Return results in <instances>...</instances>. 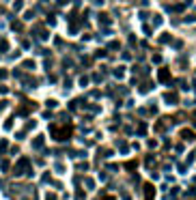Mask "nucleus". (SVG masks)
Listing matches in <instances>:
<instances>
[{
	"mask_svg": "<svg viewBox=\"0 0 196 200\" xmlns=\"http://www.w3.org/2000/svg\"><path fill=\"white\" fill-rule=\"evenodd\" d=\"M0 52H2V54L9 52V41H0Z\"/></svg>",
	"mask_w": 196,
	"mask_h": 200,
	"instance_id": "obj_22",
	"label": "nucleus"
},
{
	"mask_svg": "<svg viewBox=\"0 0 196 200\" xmlns=\"http://www.w3.org/2000/svg\"><path fill=\"white\" fill-rule=\"evenodd\" d=\"M119 153H121V155H127L129 153V147L125 144V142H119Z\"/></svg>",
	"mask_w": 196,
	"mask_h": 200,
	"instance_id": "obj_12",
	"label": "nucleus"
},
{
	"mask_svg": "<svg viewBox=\"0 0 196 200\" xmlns=\"http://www.w3.org/2000/svg\"><path fill=\"white\" fill-rule=\"evenodd\" d=\"M45 106H48L50 110H54V108L58 106V101H54V99H48V101H45Z\"/></svg>",
	"mask_w": 196,
	"mask_h": 200,
	"instance_id": "obj_28",
	"label": "nucleus"
},
{
	"mask_svg": "<svg viewBox=\"0 0 196 200\" xmlns=\"http://www.w3.org/2000/svg\"><path fill=\"white\" fill-rule=\"evenodd\" d=\"M138 15H140V20H147V17H149V13H147V11H140Z\"/></svg>",
	"mask_w": 196,
	"mask_h": 200,
	"instance_id": "obj_47",
	"label": "nucleus"
},
{
	"mask_svg": "<svg viewBox=\"0 0 196 200\" xmlns=\"http://www.w3.org/2000/svg\"><path fill=\"white\" fill-rule=\"evenodd\" d=\"M91 2H93V5H97V7H101V5H103V0H91Z\"/></svg>",
	"mask_w": 196,
	"mask_h": 200,
	"instance_id": "obj_54",
	"label": "nucleus"
},
{
	"mask_svg": "<svg viewBox=\"0 0 196 200\" xmlns=\"http://www.w3.org/2000/svg\"><path fill=\"white\" fill-rule=\"evenodd\" d=\"M99 179H101V181H103V183H106V181H108V174H106V172H103V170H101V172H99Z\"/></svg>",
	"mask_w": 196,
	"mask_h": 200,
	"instance_id": "obj_45",
	"label": "nucleus"
},
{
	"mask_svg": "<svg viewBox=\"0 0 196 200\" xmlns=\"http://www.w3.org/2000/svg\"><path fill=\"white\" fill-rule=\"evenodd\" d=\"M112 75H114V78H123V75H125V67H114L112 69Z\"/></svg>",
	"mask_w": 196,
	"mask_h": 200,
	"instance_id": "obj_10",
	"label": "nucleus"
},
{
	"mask_svg": "<svg viewBox=\"0 0 196 200\" xmlns=\"http://www.w3.org/2000/svg\"><path fill=\"white\" fill-rule=\"evenodd\" d=\"M185 22H187V24H190V22H196V15H187Z\"/></svg>",
	"mask_w": 196,
	"mask_h": 200,
	"instance_id": "obj_49",
	"label": "nucleus"
},
{
	"mask_svg": "<svg viewBox=\"0 0 196 200\" xmlns=\"http://www.w3.org/2000/svg\"><path fill=\"white\" fill-rule=\"evenodd\" d=\"M34 15H37V11H34V9H30V11H26V13H24V20L28 22V20H32Z\"/></svg>",
	"mask_w": 196,
	"mask_h": 200,
	"instance_id": "obj_17",
	"label": "nucleus"
},
{
	"mask_svg": "<svg viewBox=\"0 0 196 200\" xmlns=\"http://www.w3.org/2000/svg\"><path fill=\"white\" fill-rule=\"evenodd\" d=\"M91 95H93V99H99V97H101V93H99V90H93Z\"/></svg>",
	"mask_w": 196,
	"mask_h": 200,
	"instance_id": "obj_51",
	"label": "nucleus"
},
{
	"mask_svg": "<svg viewBox=\"0 0 196 200\" xmlns=\"http://www.w3.org/2000/svg\"><path fill=\"white\" fill-rule=\"evenodd\" d=\"M7 108V101H0V110H5Z\"/></svg>",
	"mask_w": 196,
	"mask_h": 200,
	"instance_id": "obj_55",
	"label": "nucleus"
},
{
	"mask_svg": "<svg viewBox=\"0 0 196 200\" xmlns=\"http://www.w3.org/2000/svg\"><path fill=\"white\" fill-rule=\"evenodd\" d=\"M84 185H86V189L93 191V189H95V181H93V179H86V181H84Z\"/></svg>",
	"mask_w": 196,
	"mask_h": 200,
	"instance_id": "obj_24",
	"label": "nucleus"
},
{
	"mask_svg": "<svg viewBox=\"0 0 196 200\" xmlns=\"http://www.w3.org/2000/svg\"><path fill=\"white\" fill-rule=\"evenodd\" d=\"M157 78H160V82L168 84V82H170V71H168L166 67H162V69H160V71H157Z\"/></svg>",
	"mask_w": 196,
	"mask_h": 200,
	"instance_id": "obj_4",
	"label": "nucleus"
},
{
	"mask_svg": "<svg viewBox=\"0 0 196 200\" xmlns=\"http://www.w3.org/2000/svg\"><path fill=\"white\" fill-rule=\"evenodd\" d=\"M164 101H166L168 106H177V103H179V95L177 93H166L164 95Z\"/></svg>",
	"mask_w": 196,
	"mask_h": 200,
	"instance_id": "obj_6",
	"label": "nucleus"
},
{
	"mask_svg": "<svg viewBox=\"0 0 196 200\" xmlns=\"http://www.w3.org/2000/svg\"><path fill=\"white\" fill-rule=\"evenodd\" d=\"M108 50H112V52H114V50H121V43H119V41H110V43H108Z\"/></svg>",
	"mask_w": 196,
	"mask_h": 200,
	"instance_id": "obj_21",
	"label": "nucleus"
},
{
	"mask_svg": "<svg viewBox=\"0 0 196 200\" xmlns=\"http://www.w3.org/2000/svg\"><path fill=\"white\" fill-rule=\"evenodd\" d=\"M50 133H52V138L58 142H65L71 138V127H50Z\"/></svg>",
	"mask_w": 196,
	"mask_h": 200,
	"instance_id": "obj_1",
	"label": "nucleus"
},
{
	"mask_svg": "<svg viewBox=\"0 0 196 200\" xmlns=\"http://www.w3.org/2000/svg\"><path fill=\"white\" fill-rule=\"evenodd\" d=\"M101 34H106V37H108V34H112V30H110V28H101Z\"/></svg>",
	"mask_w": 196,
	"mask_h": 200,
	"instance_id": "obj_50",
	"label": "nucleus"
},
{
	"mask_svg": "<svg viewBox=\"0 0 196 200\" xmlns=\"http://www.w3.org/2000/svg\"><path fill=\"white\" fill-rule=\"evenodd\" d=\"M177 86L181 88V90H187V88H190V86H187V82H185V80H179V82H177Z\"/></svg>",
	"mask_w": 196,
	"mask_h": 200,
	"instance_id": "obj_30",
	"label": "nucleus"
},
{
	"mask_svg": "<svg viewBox=\"0 0 196 200\" xmlns=\"http://www.w3.org/2000/svg\"><path fill=\"white\" fill-rule=\"evenodd\" d=\"M192 86H194V90H196V82H194V84H192Z\"/></svg>",
	"mask_w": 196,
	"mask_h": 200,
	"instance_id": "obj_58",
	"label": "nucleus"
},
{
	"mask_svg": "<svg viewBox=\"0 0 196 200\" xmlns=\"http://www.w3.org/2000/svg\"><path fill=\"white\" fill-rule=\"evenodd\" d=\"M48 24H50V26H56V17H54L52 13L48 15Z\"/></svg>",
	"mask_w": 196,
	"mask_h": 200,
	"instance_id": "obj_35",
	"label": "nucleus"
},
{
	"mask_svg": "<svg viewBox=\"0 0 196 200\" xmlns=\"http://www.w3.org/2000/svg\"><path fill=\"white\" fill-rule=\"evenodd\" d=\"M52 65H54V60H52V58H45V63H43L45 71H50V69H52Z\"/></svg>",
	"mask_w": 196,
	"mask_h": 200,
	"instance_id": "obj_29",
	"label": "nucleus"
},
{
	"mask_svg": "<svg viewBox=\"0 0 196 200\" xmlns=\"http://www.w3.org/2000/svg\"><path fill=\"white\" fill-rule=\"evenodd\" d=\"M2 127H5L7 131H11V129H13V118H7V121H5V125H2Z\"/></svg>",
	"mask_w": 196,
	"mask_h": 200,
	"instance_id": "obj_25",
	"label": "nucleus"
},
{
	"mask_svg": "<svg viewBox=\"0 0 196 200\" xmlns=\"http://www.w3.org/2000/svg\"><path fill=\"white\" fill-rule=\"evenodd\" d=\"M101 56H106V50H97L95 52V58H101Z\"/></svg>",
	"mask_w": 196,
	"mask_h": 200,
	"instance_id": "obj_42",
	"label": "nucleus"
},
{
	"mask_svg": "<svg viewBox=\"0 0 196 200\" xmlns=\"http://www.w3.org/2000/svg\"><path fill=\"white\" fill-rule=\"evenodd\" d=\"M0 56H2V52H0Z\"/></svg>",
	"mask_w": 196,
	"mask_h": 200,
	"instance_id": "obj_59",
	"label": "nucleus"
},
{
	"mask_svg": "<svg viewBox=\"0 0 196 200\" xmlns=\"http://www.w3.org/2000/svg\"><path fill=\"white\" fill-rule=\"evenodd\" d=\"M22 67H24V69H28V71H32V69L37 67V63H34L32 58H28V60H24V63H22Z\"/></svg>",
	"mask_w": 196,
	"mask_h": 200,
	"instance_id": "obj_9",
	"label": "nucleus"
},
{
	"mask_svg": "<svg viewBox=\"0 0 196 200\" xmlns=\"http://www.w3.org/2000/svg\"><path fill=\"white\" fill-rule=\"evenodd\" d=\"M153 24H155V26L162 24V15H155V17H153Z\"/></svg>",
	"mask_w": 196,
	"mask_h": 200,
	"instance_id": "obj_41",
	"label": "nucleus"
},
{
	"mask_svg": "<svg viewBox=\"0 0 196 200\" xmlns=\"http://www.w3.org/2000/svg\"><path fill=\"white\" fill-rule=\"evenodd\" d=\"M136 133H138V136H147V125H144V123H140V125L136 127Z\"/></svg>",
	"mask_w": 196,
	"mask_h": 200,
	"instance_id": "obj_11",
	"label": "nucleus"
},
{
	"mask_svg": "<svg viewBox=\"0 0 196 200\" xmlns=\"http://www.w3.org/2000/svg\"><path fill=\"white\" fill-rule=\"evenodd\" d=\"M20 82H22V86H24L26 90H30V88H37V80H34V78H30V75H24V78H22Z\"/></svg>",
	"mask_w": 196,
	"mask_h": 200,
	"instance_id": "obj_3",
	"label": "nucleus"
},
{
	"mask_svg": "<svg viewBox=\"0 0 196 200\" xmlns=\"http://www.w3.org/2000/svg\"><path fill=\"white\" fill-rule=\"evenodd\" d=\"M0 189H5V185H2V181H0Z\"/></svg>",
	"mask_w": 196,
	"mask_h": 200,
	"instance_id": "obj_57",
	"label": "nucleus"
},
{
	"mask_svg": "<svg viewBox=\"0 0 196 200\" xmlns=\"http://www.w3.org/2000/svg\"><path fill=\"white\" fill-rule=\"evenodd\" d=\"M183 138H185V140H196V133H192L190 129H185V131H183Z\"/></svg>",
	"mask_w": 196,
	"mask_h": 200,
	"instance_id": "obj_19",
	"label": "nucleus"
},
{
	"mask_svg": "<svg viewBox=\"0 0 196 200\" xmlns=\"http://www.w3.org/2000/svg\"><path fill=\"white\" fill-rule=\"evenodd\" d=\"M37 127V123L34 121H26V127H24V131H30V129H34Z\"/></svg>",
	"mask_w": 196,
	"mask_h": 200,
	"instance_id": "obj_26",
	"label": "nucleus"
},
{
	"mask_svg": "<svg viewBox=\"0 0 196 200\" xmlns=\"http://www.w3.org/2000/svg\"><path fill=\"white\" fill-rule=\"evenodd\" d=\"M54 170L58 172V174H63V172H65V166L60 164V161H56V164H54Z\"/></svg>",
	"mask_w": 196,
	"mask_h": 200,
	"instance_id": "obj_27",
	"label": "nucleus"
},
{
	"mask_svg": "<svg viewBox=\"0 0 196 200\" xmlns=\"http://www.w3.org/2000/svg\"><path fill=\"white\" fill-rule=\"evenodd\" d=\"M86 108H88L93 114H99V106H86Z\"/></svg>",
	"mask_w": 196,
	"mask_h": 200,
	"instance_id": "obj_39",
	"label": "nucleus"
},
{
	"mask_svg": "<svg viewBox=\"0 0 196 200\" xmlns=\"http://www.w3.org/2000/svg\"><path fill=\"white\" fill-rule=\"evenodd\" d=\"M136 166H138V161H127V164H125V168H127V170H134Z\"/></svg>",
	"mask_w": 196,
	"mask_h": 200,
	"instance_id": "obj_34",
	"label": "nucleus"
},
{
	"mask_svg": "<svg viewBox=\"0 0 196 200\" xmlns=\"http://www.w3.org/2000/svg\"><path fill=\"white\" fill-rule=\"evenodd\" d=\"M24 138H26V131H20V133H15V140H17V142H22Z\"/></svg>",
	"mask_w": 196,
	"mask_h": 200,
	"instance_id": "obj_36",
	"label": "nucleus"
},
{
	"mask_svg": "<svg viewBox=\"0 0 196 200\" xmlns=\"http://www.w3.org/2000/svg\"><path fill=\"white\" fill-rule=\"evenodd\" d=\"M172 48H175V50H181V48H183V41H175V45H172Z\"/></svg>",
	"mask_w": 196,
	"mask_h": 200,
	"instance_id": "obj_46",
	"label": "nucleus"
},
{
	"mask_svg": "<svg viewBox=\"0 0 196 200\" xmlns=\"http://www.w3.org/2000/svg\"><path fill=\"white\" fill-rule=\"evenodd\" d=\"M75 200H86V194H84V191L80 189V187L75 189Z\"/></svg>",
	"mask_w": 196,
	"mask_h": 200,
	"instance_id": "obj_20",
	"label": "nucleus"
},
{
	"mask_svg": "<svg viewBox=\"0 0 196 200\" xmlns=\"http://www.w3.org/2000/svg\"><path fill=\"white\" fill-rule=\"evenodd\" d=\"M45 200H56V196H54V194H52V191H50V194H48V196H45Z\"/></svg>",
	"mask_w": 196,
	"mask_h": 200,
	"instance_id": "obj_53",
	"label": "nucleus"
},
{
	"mask_svg": "<svg viewBox=\"0 0 196 200\" xmlns=\"http://www.w3.org/2000/svg\"><path fill=\"white\" fill-rule=\"evenodd\" d=\"M106 168H108L110 172H117V170H119V166H117V164H108V166H106Z\"/></svg>",
	"mask_w": 196,
	"mask_h": 200,
	"instance_id": "obj_40",
	"label": "nucleus"
},
{
	"mask_svg": "<svg viewBox=\"0 0 196 200\" xmlns=\"http://www.w3.org/2000/svg\"><path fill=\"white\" fill-rule=\"evenodd\" d=\"M24 9V0H15L13 2V11H22Z\"/></svg>",
	"mask_w": 196,
	"mask_h": 200,
	"instance_id": "obj_16",
	"label": "nucleus"
},
{
	"mask_svg": "<svg viewBox=\"0 0 196 200\" xmlns=\"http://www.w3.org/2000/svg\"><path fill=\"white\" fill-rule=\"evenodd\" d=\"M9 170H11V164L7 159H2L0 161V172H9Z\"/></svg>",
	"mask_w": 196,
	"mask_h": 200,
	"instance_id": "obj_13",
	"label": "nucleus"
},
{
	"mask_svg": "<svg viewBox=\"0 0 196 200\" xmlns=\"http://www.w3.org/2000/svg\"><path fill=\"white\" fill-rule=\"evenodd\" d=\"M28 168H30V159H28V157H20L17 164H15V168H13V174L15 176H22V174H26Z\"/></svg>",
	"mask_w": 196,
	"mask_h": 200,
	"instance_id": "obj_2",
	"label": "nucleus"
},
{
	"mask_svg": "<svg viewBox=\"0 0 196 200\" xmlns=\"http://www.w3.org/2000/svg\"><path fill=\"white\" fill-rule=\"evenodd\" d=\"M101 200H114V198H112V196H103Z\"/></svg>",
	"mask_w": 196,
	"mask_h": 200,
	"instance_id": "obj_56",
	"label": "nucleus"
},
{
	"mask_svg": "<svg viewBox=\"0 0 196 200\" xmlns=\"http://www.w3.org/2000/svg\"><path fill=\"white\" fill-rule=\"evenodd\" d=\"M43 118H45V121H50V118H54V114H52V110H48V112H43Z\"/></svg>",
	"mask_w": 196,
	"mask_h": 200,
	"instance_id": "obj_37",
	"label": "nucleus"
},
{
	"mask_svg": "<svg viewBox=\"0 0 196 200\" xmlns=\"http://www.w3.org/2000/svg\"><path fill=\"white\" fill-rule=\"evenodd\" d=\"M153 86H155V82H151V80H147V82L138 84V93H140V95H144V93H149V90H151Z\"/></svg>",
	"mask_w": 196,
	"mask_h": 200,
	"instance_id": "obj_5",
	"label": "nucleus"
},
{
	"mask_svg": "<svg viewBox=\"0 0 196 200\" xmlns=\"http://www.w3.org/2000/svg\"><path fill=\"white\" fill-rule=\"evenodd\" d=\"M170 34H168V32H164V34H160V43H170Z\"/></svg>",
	"mask_w": 196,
	"mask_h": 200,
	"instance_id": "obj_15",
	"label": "nucleus"
},
{
	"mask_svg": "<svg viewBox=\"0 0 196 200\" xmlns=\"http://www.w3.org/2000/svg\"><path fill=\"white\" fill-rule=\"evenodd\" d=\"M69 2H71V0H56V5H58V7H65V5H69Z\"/></svg>",
	"mask_w": 196,
	"mask_h": 200,
	"instance_id": "obj_44",
	"label": "nucleus"
},
{
	"mask_svg": "<svg viewBox=\"0 0 196 200\" xmlns=\"http://www.w3.org/2000/svg\"><path fill=\"white\" fill-rule=\"evenodd\" d=\"M99 155H101V157H106V159H108V157H112V151H110V149H108V151H101V153H99Z\"/></svg>",
	"mask_w": 196,
	"mask_h": 200,
	"instance_id": "obj_38",
	"label": "nucleus"
},
{
	"mask_svg": "<svg viewBox=\"0 0 196 200\" xmlns=\"http://www.w3.org/2000/svg\"><path fill=\"white\" fill-rule=\"evenodd\" d=\"M78 84H80V86H88V78H86V75H82V78L78 80Z\"/></svg>",
	"mask_w": 196,
	"mask_h": 200,
	"instance_id": "obj_33",
	"label": "nucleus"
},
{
	"mask_svg": "<svg viewBox=\"0 0 196 200\" xmlns=\"http://www.w3.org/2000/svg\"><path fill=\"white\" fill-rule=\"evenodd\" d=\"M91 80H93L95 84H101V82H103V73H95V75H93Z\"/></svg>",
	"mask_w": 196,
	"mask_h": 200,
	"instance_id": "obj_23",
	"label": "nucleus"
},
{
	"mask_svg": "<svg viewBox=\"0 0 196 200\" xmlns=\"http://www.w3.org/2000/svg\"><path fill=\"white\" fill-rule=\"evenodd\" d=\"M7 147H9V142H7V140H0V155L7 151Z\"/></svg>",
	"mask_w": 196,
	"mask_h": 200,
	"instance_id": "obj_31",
	"label": "nucleus"
},
{
	"mask_svg": "<svg viewBox=\"0 0 196 200\" xmlns=\"http://www.w3.org/2000/svg\"><path fill=\"white\" fill-rule=\"evenodd\" d=\"M11 30H13V32H22V22H13V24H11Z\"/></svg>",
	"mask_w": 196,
	"mask_h": 200,
	"instance_id": "obj_18",
	"label": "nucleus"
},
{
	"mask_svg": "<svg viewBox=\"0 0 196 200\" xmlns=\"http://www.w3.org/2000/svg\"><path fill=\"white\" fill-rule=\"evenodd\" d=\"M153 194H155V187L151 183H144V196H147V200H153Z\"/></svg>",
	"mask_w": 196,
	"mask_h": 200,
	"instance_id": "obj_7",
	"label": "nucleus"
},
{
	"mask_svg": "<svg viewBox=\"0 0 196 200\" xmlns=\"http://www.w3.org/2000/svg\"><path fill=\"white\" fill-rule=\"evenodd\" d=\"M7 75H9V71L7 69H0V80H7Z\"/></svg>",
	"mask_w": 196,
	"mask_h": 200,
	"instance_id": "obj_43",
	"label": "nucleus"
},
{
	"mask_svg": "<svg viewBox=\"0 0 196 200\" xmlns=\"http://www.w3.org/2000/svg\"><path fill=\"white\" fill-rule=\"evenodd\" d=\"M121 58H123V60H129L132 56H129V52H123V54H121Z\"/></svg>",
	"mask_w": 196,
	"mask_h": 200,
	"instance_id": "obj_48",
	"label": "nucleus"
},
{
	"mask_svg": "<svg viewBox=\"0 0 196 200\" xmlns=\"http://www.w3.org/2000/svg\"><path fill=\"white\" fill-rule=\"evenodd\" d=\"M43 140H45L43 136H37V138L32 140V149H37V151H41V149H43Z\"/></svg>",
	"mask_w": 196,
	"mask_h": 200,
	"instance_id": "obj_8",
	"label": "nucleus"
},
{
	"mask_svg": "<svg viewBox=\"0 0 196 200\" xmlns=\"http://www.w3.org/2000/svg\"><path fill=\"white\" fill-rule=\"evenodd\" d=\"M99 22H101V26H103V24L108 26V24H110V15H108V13H99Z\"/></svg>",
	"mask_w": 196,
	"mask_h": 200,
	"instance_id": "obj_14",
	"label": "nucleus"
},
{
	"mask_svg": "<svg viewBox=\"0 0 196 200\" xmlns=\"http://www.w3.org/2000/svg\"><path fill=\"white\" fill-rule=\"evenodd\" d=\"M7 93H9V88H7V86H0V95H7Z\"/></svg>",
	"mask_w": 196,
	"mask_h": 200,
	"instance_id": "obj_52",
	"label": "nucleus"
},
{
	"mask_svg": "<svg viewBox=\"0 0 196 200\" xmlns=\"http://www.w3.org/2000/svg\"><path fill=\"white\" fill-rule=\"evenodd\" d=\"M50 179H52V174H50V172H43V176H41V183H50Z\"/></svg>",
	"mask_w": 196,
	"mask_h": 200,
	"instance_id": "obj_32",
	"label": "nucleus"
}]
</instances>
